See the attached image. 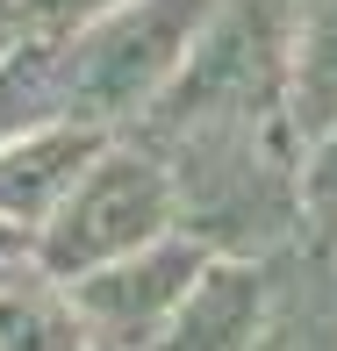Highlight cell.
<instances>
[{
    "instance_id": "obj_1",
    "label": "cell",
    "mask_w": 337,
    "mask_h": 351,
    "mask_svg": "<svg viewBox=\"0 0 337 351\" xmlns=\"http://www.w3.org/2000/svg\"><path fill=\"white\" fill-rule=\"evenodd\" d=\"M266 130H294V0H222L130 136L151 151H180Z\"/></svg>"
},
{
    "instance_id": "obj_2",
    "label": "cell",
    "mask_w": 337,
    "mask_h": 351,
    "mask_svg": "<svg viewBox=\"0 0 337 351\" xmlns=\"http://www.w3.org/2000/svg\"><path fill=\"white\" fill-rule=\"evenodd\" d=\"M222 0H115L86 29L58 36V101L65 122H86L101 136H122L151 115V101L172 86L187 51L201 43L208 14Z\"/></svg>"
},
{
    "instance_id": "obj_3",
    "label": "cell",
    "mask_w": 337,
    "mask_h": 351,
    "mask_svg": "<svg viewBox=\"0 0 337 351\" xmlns=\"http://www.w3.org/2000/svg\"><path fill=\"white\" fill-rule=\"evenodd\" d=\"M301 143L294 130L266 136H216V143H180L158 151L180 186V230L201 237L208 251H272L309 244V208H301Z\"/></svg>"
},
{
    "instance_id": "obj_4",
    "label": "cell",
    "mask_w": 337,
    "mask_h": 351,
    "mask_svg": "<svg viewBox=\"0 0 337 351\" xmlns=\"http://www.w3.org/2000/svg\"><path fill=\"white\" fill-rule=\"evenodd\" d=\"M180 230V186L172 165L143 136H108L93 151V165L72 180V194L58 201V215L36 230V265L51 280H79L108 258H130L151 237Z\"/></svg>"
},
{
    "instance_id": "obj_5",
    "label": "cell",
    "mask_w": 337,
    "mask_h": 351,
    "mask_svg": "<svg viewBox=\"0 0 337 351\" xmlns=\"http://www.w3.org/2000/svg\"><path fill=\"white\" fill-rule=\"evenodd\" d=\"M208 258H216V251H208L201 237L165 230V237H151L143 251L108 258V265H93V273H79V280H65V287H72L79 315L93 323V337L158 351V337H165V323H172V308L187 301V287L201 280Z\"/></svg>"
},
{
    "instance_id": "obj_6",
    "label": "cell",
    "mask_w": 337,
    "mask_h": 351,
    "mask_svg": "<svg viewBox=\"0 0 337 351\" xmlns=\"http://www.w3.org/2000/svg\"><path fill=\"white\" fill-rule=\"evenodd\" d=\"M280 280H287V251H272V258L216 251L201 280L187 287V301L172 308L158 351H251L280 308Z\"/></svg>"
},
{
    "instance_id": "obj_7",
    "label": "cell",
    "mask_w": 337,
    "mask_h": 351,
    "mask_svg": "<svg viewBox=\"0 0 337 351\" xmlns=\"http://www.w3.org/2000/svg\"><path fill=\"white\" fill-rule=\"evenodd\" d=\"M101 143L108 136L86 130V122H36V130L8 136L0 143V222L36 237L58 215V201L72 194V180L93 165Z\"/></svg>"
},
{
    "instance_id": "obj_8",
    "label": "cell",
    "mask_w": 337,
    "mask_h": 351,
    "mask_svg": "<svg viewBox=\"0 0 337 351\" xmlns=\"http://www.w3.org/2000/svg\"><path fill=\"white\" fill-rule=\"evenodd\" d=\"M251 351H337V258L316 244L287 251L280 308H272L266 337Z\"/></svg>"
},
{
    "instance_id": "obj_9",
    "label": "cell",
    "mask_w": 337,
    "mask_h": 351,
    "mask_svg": "<svg viewBox=\"0 0 337 351\" xmlns=\"http://www.w3.org/2000/svg\"><path fill=\"white\" fill-rule=\"evenodd\" d=\"M93 323L79 315L72 287L51 273H29L0 287V351H86Z\"/></svg>"
},
{
    "instance_id": "obj_10",
    "label": "cell",
    "mask_w": 337,
    "mask_h": 351,
    "mask_svg": "<svg viewBox=\"0 0 337 351\" xmlns=\"http://www.w3.org/2000/svg\"><path fill=\"white\" fill-rule=\"evenodd\" d=\"M294 130H337V0H294Z\"/></svg>"
},
{
    "instance_id": "obj_11",
    "label": "cell",
    "mask_w": 337,
    "mask_h": 351,
    "mask_svg": "<svg viewBox=\"0 0 337 351\" xmlns=\"http://www.w3.org/2000/svg\"><path fill=\"white\" fill-rule=\"evenodd\" d=\"M36 122H65V101H58V43L51 36H14L0 51V143L36 130Z\"/></svg>"
},
{
    "instance_id": "obj_12",
    "label": "cell",
    "mask_w": 337,
    "mask_h": 351,
    "mask_svg": "<svg viewBox=\"0 0 337 351\" xmlns=\"http://www.w3.org/2000/svg\"><path fill=\"white\" fill-rule=\"evenodd\" d=\"M301 208H309V244L337 258V130L301 151Z\"/></svg>"
},
{
    "instance_id": "obj_13",
    "label": "cell",
    "mask_w": 337,
    "mask_h": 351,
    "mask_svg": "<svg viewBox=\"0 0 337 351\" xmlns=\"http://www.w3.org/2000/svg\"><path fill=\"white\" fill-rule=\"evenodd\" d=\"M115 0H14V22L29 29V36H72V29H86L93 14H108Z\"/></svg>"
},
{
    "instance_id": "obj_14",
    "label": "cell",
    "mask_w": 337,
    "mask_h": 351,
    "mask_svg": "<svg viewBox=\"0 0 337 351\" xmlns=\"http://www.w3.org/2000/svg\"><path fill=\"white\" fill-rule=\"evenodd\" d=\"M29 273H43V265H36V237L14 230V222H0V287H14Z\"/></svg>"
},
{
    "instance_id": "obj_15",
    "label": "cell",
    "mask_w": 337,
    "mask_h": 351,
    "mask_svg": "<svg viewBox=\"0 0 337 351\" xmlns=\"http://www.w3.org/2000/svg\"><path fill=\"white\" fill-rule=\"evenodd\" d=\"M14 36H29V29H22V22H0V51H8Z\"/></svg>"
},
{
    "instance_id": "obj_16",
    "label": "cell",
    "mask_w": 337,
    "mask_h": 351,
    "mask_svg": "<svg viewBox=\"0 0 337 351\" xmlns=\"http://www.w3.org/2000/svg\"><path fill=\"white\" fill-rule=\"evenodd\" d=\"M86 351H137V344H108V337H93V344H86Z\"/></svg>"
},
{
    "instance_id": "obj_17",
    "label": "cell",
    "mask_w": 337,
    "mask_h": 351,
    "mask_svg": "<svg viewBox=\"0 0 337 351\" xmlns=\"http://www.w3.org/2000/svg\"><path fill=\"white\" fill-rule=\"evenodd\" d=\"M0 22H14V0H0Z\"/></svg>"
}]
</instances>
